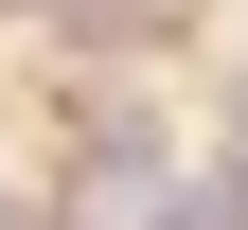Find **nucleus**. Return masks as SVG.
I'll return each instance as SVG.
<instances>
[{
  "instance_id": "1",
  "label": "nucleus",
  "mask_w": 248,
  "mask_h": 230,
  "mask_svg": "<svg viewBox=\"0 0 248 230\" xmlns=\"http://www.w3.org/2000/svg\"><path fill=\"white\" fill-rule=\"evenodd\" d=\"M231 177H248V89H231Z\"/></svg>"
}]
</instances>
